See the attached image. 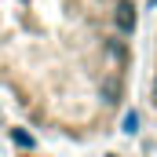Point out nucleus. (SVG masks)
Returning a JSON list of instances; mask_svg holds the SVG:
<instances>
[{
	"label": "nucleus",
	"mask_w": 157,
	"mask_h": 157,
	"mask_svg": "<svg viewBox=\"0 0 157 157\" xmlns=\"http://www.w3.org/2000/svg\"><path fill=\"white\" fill-rule=\"evenodd\" d=\"M117 29L121 33H132L135 29V7H132V0H117Z\"/></svg>",
	"instance_id": "obj_1"
},
{
	"label": "nucleus",
	"mask_w": 157,
	"mask_h": 157,
	"mask_svg": "<svg viewBox=\"0 0 157 157\" xmlns=\"http://www.w3.org/2000/svg\"><path fill=\"white\" fill-rule=\"evenodd\" d=\"M106 99H110V102H113V99H117V80H113V77L106 80Z\"/></svg>",
	"instance_id": "obj_2"
},
{
	"label": "nucleus",
	"mask_w": 157,
	"mask_h": 157,
	"mask_svg": "<svg viewBox=\"0 0 157 157\" xmlns=\"http://www.w3.org/2000/svg\"><path fill=\"white\" fill-rule=\"evenodd\" d=\"M135 124H139V117H135V113H128V117H124V132H135Z\"/></svg>",
	"instance_id": "obj_3"
},
{
	"label": "nucleus",
	"mask_w": 157,
	"mask_h": 157,
	"mask_svg": "<svg viewBox=\"0 0 157 157\" xmlns=\"http://www.w3.org/2000/svg\"><path fill=\"white\" fill-rule=\"evenodd\" d=\"M154 95H157V80H154Z\"/></svg>",
	"instance_id": "obj_4"
}]
</instances>
